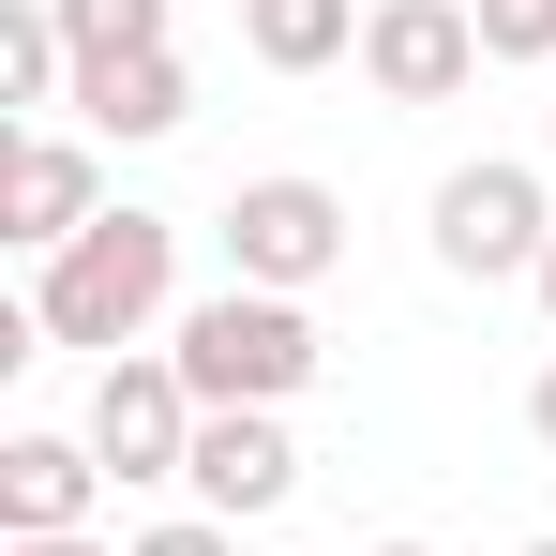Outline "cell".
Wrapping results in <instances>:
<instances>
[{
  "label": "cell",
  "mask_w": 556,
  "mask_h": 556,
  "mask_svg": "<svg viewBox=\"0 0 556 556\" xmlns=\"http://www.w3.org/2000/svg\"><path fill=\"white\" fill-rule=\"evenodd\" d=\"M166 362H181L195 406H286V391H316V316L301 301H271V286H211V301H181V331H166Z\"/></svg>",
  "instance_id": "7a4b0ae2"
},
{
  "label": "cell",
  "mask_w": 556,
  "mask_h": 556,
  "mask_svg": "<svg viewBox=\"0 0 556 556\" xmlns=\"http://www.w3.org/2000/svg\"><path fill=\"white\" fill-rule=\"evenodd\" d=\"M105 496L91 437H0V542H76Z\"/></svg>",
  "instance_id": "9c48e42d"
},
{
  "label": "cell",
  "mask_w": 556,
  "mask_h": 556,
  "mask_svg": "<svg viewBox=\"0 0 556 556\" xmlns=\"http://www.w3.org/2000/svg\"><path fill=\"white\" fill-rule=\"evenodd\" d=\"M362 556H437V542H362Z\"/></svg>",
  "instance_id": "d6986e66"
},
{
  "label": "cell",
  "mask_w": 556,
  "mask_h": 556,
  "mask_svg": "<svg viewBox=\"0 0 556 556\" xmlns=\"http://www.w3.org/2000/svg\"><path fill=\"white\" fill-rule=\"evenodd\" d=\"M0 556H121V542H91V527H76V542H0Z\"/></svg>",
  "instance_id": "e0dca14e"
},
{
  "label": "cell",
  "mask_w": 556,
  "mask_h": 556,
  "mask_svg": "<svg viewBox=\"0 0 556 556\" xmlns=\"http://www.w3.org/2000/svg\"><path fill=\"white\" fill-rule=\"evenodd\" d=\"M105 211H121V195H105L91 136H46V121H30V136H15V166H0V241L46 271V256H61L76 226H105Z\"/></svg>",
  "instance_id": "52a82bcc"
},
{
  "label": "cell",
  "mask_w": 556,
  "mask_h": 556,
  "mask_svg": "<svg viewBox=\"0 0 556 556\" xmlns=\"http://www.w3.org/2000/svg\"><path fill=\"white\" fill-rule=\"evenodd\" d=\"M527 286H542V316H556V241H542V271H527Z\"/></svg>",
  "instance_id": "ac0fdd59"
},
{
  "label": "cell",
  "mask_w": 556,
  "mask_h": 556,
  "mask_svg": "<svg viewBox=\"0 0 556 556\" xmlns=\"http://www.w3.org/2000/svg\"><path fill=\"white\" fill-rule=\"evenodd\" d=\"M181 481H195V511H211V527H271L286 496H301V437H286V406H211Z\"/></svg>",
  "instance_id": "8992f818"
},
{
  "label": "cell",
  "mask_w": 556,
  "mask_h": 556,
  "mask_svg": "<svg viewBox=\"0 0 556 556\" xmlns=\"http://www.w3.org/2000/svg\"><path fill=\"white\" fill-rule=\"evenodd\" d=\"M0 105H76V46H61V0H15V15H0Z\"/></svg>",
  "instance_id": "7c38bea8"
},
{
  "label": "cell",
  "mask_w": 556,
  "mask_h": 556,
  "mask_svg": "<svg viewBox=\"0 0 556 556\" xmlns=\"http://www.w3.org/2000/svg\"><path fill=\"white\" fill-rule=\"evenodd\" d=\"M527 437H542V452H556V362L527 376Z\"/></svg>",
  "instance_id": "2e32d148"
},
{
  "label": "cell",
  "mask_w": 556,
  "mask_h": 556,
  "mask_svg": "<svg viewBox=\"0 0 556 556\" xmlns=\"http://www.w3.org/2000/svg\"><path fill=\"white\" fill-rule=\"evenodd\" d=\"M362 46V0H241V61H271V76H331Z\"/></svg>",
  "instance_id": "8fae6325"
},
{
  "label": "cell",
  "mask_w": 556,
  "mask_h": 556,
  "mask_svg": "<svg viewBox=\"0 0 556 556\" xmlns=\"http://www.w3.org/2000/svg\"><path fill=\"white\" fill-rule=\"evenodd\" d=\"M542 241H556V195L527 151H481V166H452L437 181V271L466 286H527L542 271Z\"/></svg>",
  "instance_id": "3957f363"
},
{
  "label": "cell",
  "mask_w": 556,
  "mask_h": 556,
  "mask_svg": "<svg viewBox=\"0 0 556 556\" xmlns=\"http://www.w3.org/2000/svg\"><path fill=\"white\" fill-rule=\"evenodd\" d=\"M362 76L391 105H452L466 76H481V15H466V0H376L362 15Z\"/></svg>",
  "instance_id": "ba28073f"
},
{
  "label": "cell",
  "mask_w": 556,
  "mask_h": 556,
  "mask_svg": "<svg viewBox=\"0 0 556 556\" xmlns=\"http://www.w3.org/2000/svg\"><path fill=\"white\" fill-rule=\"evenodd\" d=\"M195 421H211V406L181 391L166 346H136V362L91 376V452H105V481H181V466H195Z\"/></svg>",
  "instance_id": "5b68a950"
},
{
  "label": "cell",
  "mask_w": 556,
  "mask_h": 556,
  "mask_svg": "<svg viewBox=\"0 0 556 556\" xmlns=\"http://www.w3.org/2000/svg\"><path fill=\"white\" fill-rule=\"evenodd\" d=\"M511 556H556V542H511Z\"/></svg>",
  "instance_id": "ffe728a7"
},
{
  "label": "cell",
  "mask_w": 556,
  "mask_h": 556,
  "mask_svg": "<svg viewBox=\"0 0 556 556\" xmlns=\"http://www.w3.org/2000/svg\"><path fill=\"white\" fill-rule=\"evenodd\" d=\"M121 556H241V527H211V511H181V527H136Z\"/></svg>",
  "instance_id": "9a60e30c"
},
{
  "label": "cell",
  "mask_w": 556,
  "mask_h": 556,
  "mask_svg": "<svg viewBox=\"0 0 556 556\" xmlns=\"http://www.w3.org/2000/svg\"><path fill=\"white\" fill-rule=\"evenodd\" d=\"M76 121H91V136H181V121H195L181 46H151V61H91V76H76Z\"/></svg>",
  "instance_id": "30bf717a"
},
{
  "label": "cell",
  "mask_w": 556,
  "mask_h": 556,
  "mask_svg": "<svg viewBox=\"0 0 556 556\" xmlns=\"http://www.w3.org/2000/svg\"><path fill=\"white\" fill-rule=\"evenodd\" d=\"M166 286H181V226L121 195L105 226H76V241L30 271V316H46V346H105V362H136V331L166 316Z\"/></svg>",
  "instance_id": "6da1fadb"
},
{
  "label": "cell",
  "mask_w": 556,
  "mask_h": 556,
  "mask_svg": "<svg viewBox=\"0 0 556 556\" xmlns=\"http://www.w3.org/2000/svg\"><path fill=\"white\" fill-rule=\"evenodd\" d=\"M346 271V195L301 181V166H271V181L226 195V286H271V301H301V286Z\"/></svg>",
  "instance_id": "277c9868"
},
{
  "label": "cell",
  "mask_w": 556,
  "mask_h": 556,
  "mask_svg": "<svg viewBox=\"0 0 556 556\" xmlns=\"http://www.w3.org/2000/svg\"><path fill=\"white\" fill-rule=\"evenodd\" d=\"M481 15V61H556V0H466Z\"/></svg>",
  "instance_id": "5bb4252c"
},
{
  "label": "cell",
  "mask_w": 556,
  "mask_h": 556,
  "mask_svg": "<svg viewBox=\"0 0 556 556\" xmlns=\"http://www.w3.org/2000/svg\"><path fill=\"white\" fill-rule=\"evenodd\" d=\"M61 46H76V76L91 61H151L166 46V0H61Z\"/></svg>",
  "instance_id": "4fadbf2b"
}]
</instances>
